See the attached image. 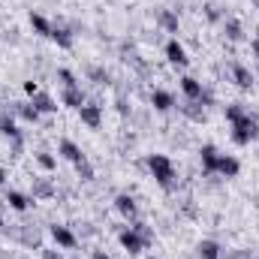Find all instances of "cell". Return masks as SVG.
Here are the masks:
<instances>
[{
	"instance_id": "52a82bcc",
	"label": "cell",
	"mask_w": 259,
	"mask_h": 259,
	"mask_svg": "<svg viewBox=\"0 0 259 259\" xmlns=\"http://www.w3.org/2000/svg\"><path fill=\"white\" fill-rule=\"evenodd\" d=\"M60 154H63L66 160H72V163H81V160H84V154L78 151V145H72L69 139H63V142H60Z\"/></svg>"
},
{
	"instance_id": "4fadbf2b",
	"label": "cell",
	"mask_w": 259,
	"mask_h": 259,
	"mask_svg": "<svg viewBox=\"0 0 259 259\" xmlns=\"http://www.w3.org/2000/svg\"><path fill=\"white\" fill-rule=\"evenodd\" d=\"M33 106H36V112H39V115H42V112H54V109H57V106H54V100H51V97H45V94H36V97H33Z\"/></svg>"
},
{
	"instance_id": "d590c367",
	"label": "cell",
	"mask_w": 259,
	"mask_h": 259,
	"mask_svg": "<svg viewBox=\"0 0 259 259\" xmlns=\"http://www.w3.org/2000/svg\"><path fill=\"white\" fill-rule=\"evenodd\" d=\"M253 3H256V9H259V0H253Z\"/></svg>"
},
{
	"instance_id": "1f68e13d",
	"label": "cell",
	"mask_w": 259,
	"mask_h": 259,
	"mask_svg": "<svg viewBox=\"0 0 259 259\" xmlns=\"http://www.w3.org/2000/svg\"><path fill=\"white\" fill-rule=\"evenodd\" d=\"M42 259H63V256H60V253H54V250H45V253H42Z\"/></svg>"
},
{
	"instance_id": "4dcf8cb0",
	"label": "cell",
	"mask_w": 259,
	"mask_h": 259,
	"mask_svg": "<svg viewBox=\"0 0 259 259\" xmlns=\"http://www.w3.org/2000/svg\"><path fill=\"white\" fill-rule=\"evenodd\" d=\"M91 75H94L97 81H106V72H103V69H91Z\"/></svg>"
},
{
	"instance_id": "d6986e66",
	"label": "cell",
	"mask_w": 259,
	"mask_h": 259,
	"mask_svg": "<svg viewBox=\"0 0 259 259\" xmlns=\"http://www.w3.org/2000/svg\"><path fill=\"white\" fill-rule=\"evenodd\" d=\"M30 24H33V30H39V33H45V36H51V24L42 18V15H30Z\"/></svg>"
},
{
	"instance_id": "ba28073f",
	"label": "cell",
	"mask_w": 259,
	"mask_h": 259,
	"mask_svg": "<svg viewBox=\"0 0 259 259\" xmlns=\"http://www.w3.org/2000/svg\"><path fill=\"white\" fill-rule=\"evenodd\" d=\"M78 112H81V121L88 127H100V106H81Z\"/></svg>"
},
{
	"instance_id": "8992f818",
	"label": "cell",
	"mask_w": 259,
	"mask_h": 259,
	"mask_svg": "<svg viewBox=\"0 0 259 259\" xmlns=\"http://www.w3.org/2000/svg\"><path fill=\"white\" fill-rule=\"evenodd\" d=\"M232 75H235V84H238V88H250V84H253V72H250L247 66H241V63L232 66Z\"/></svg>"
},
{
	"instance_id": "74e56055",
	"label": "cell",
	"mask_w": 259,
	"mask_h": 259,
	"mask_svg": "<svg viewBox=\"0 0 259 259\" xmlns=\"http://www.w3.org/2000/svg\"><path fill=\"white\" fill-rule=\"evenodd\" d=\"M151 259H154V256H151Z\"/></svg>"
},
{
	"instance_id": "44dd1931",
	"label": "cell",
	"mask_w": 259,
	"mask_h": 259,
	"mask_svg": "<svg viewBox=\"0 0 259 259\" xmlns=\"http://www.w3.org/2000/svg\"><path fill=\"white\" fill-rule=\"evenodd\" d=\"M0 133H3V136H9V139H18V130H15V124H12L9 118H3V121H0Z\"/></svg>"
},
{
	"instance_id": "83f0119b",
	"label": "cell",
	"mask_w": 259,
	"mask_h": 259,
	"mask_svg": "<svg viewBox=\"0 0 259 259\" xmlns=\"http://www.w3.org/2000/svg\"><path fill=\"white\" fill-rule=\"evenodd\" d=\"M133 232H139V238H142V241H151V229H148L145 223H136V226H133Z\"/></svg>"
},
{
	"instance_id": "3957f363",
	"label": "cell",
	"mask_w": 259,
	"mask_h": 259,
	"mask_svg": "<svg viewBox=\"0 0 259 259\" xmlns=\"http://www.w3.org/2000/svg\"><path fill=\"white\" fill-rule=\"evenodd\" d=\"M121 244H124V247H127L130 253H139L145 241L139 238V232H133V229H124V232H121Z\"/></svg>"
},
{
	"instance_id": "4316f807",
	"label": "cell",
	"mask_w": 259,
	"mask_h": 259,
	"mask_svg": "<svg viewBox=\"0 0 259 259\" xmlns=\"http://www.w3.org/2000/svg\"><path fill=\"white\" fill-rule=\"evenodd\" d=\"M33 193H36V196H51V187H48L45 181H36V184H33Z\"/></svg>"
},
{
	"instance_id": "f1b7e54d",
	"label": "cell",
	"mask_w": 259,
	"mask_h": 259,
	"mask_svg": "<svg viewBox=\"0 0 259 259\" xmlns=\"http://www.w3.org/2000/svg\"><path fill=\"white\" fill-rule=\"evenodd\" d=\"M36 160H39V166H42V169H54V157H48V154H39Z\"/></svg>"
},
{
	"instance_id": "7c38bea8",
	"label": "cell",
	"mask_w": 259,
	"mask_h": 259,
	"mask_svg": "<svg viewBox=\"0 0 259 259\" xmlns=\"http://www.w3.org/2000/svg\"><path fill=\"white\" fill-rule=\"evenodd\" d=\"M202 166H205V172H217V151L211 145L202 148Z\"/></svg>"
},
{
	"instance_id": "7a4b0ae2",
	"label": "cell",
	"mask_w": 259,
	"mask_h": 259,
	"mask_svg": "<svg viewBox=\"0 0 259 259\" xmlns=\"http://www.w3.org/2000/svg\"><path fill=\"white\" fill-rule=\"evenodd\" d=\"M256 133H259V124L250 115H244V118H238V121L232 124V139H235L238 145H247L250 139H256Z\"/></svg>"
},
{
	"instance_id": "e0dca14e",
	"label": "cell",
	"mask_w": 259,
	"mask_h": 259,
	"mask_svg": "<svg viewBox=\"0 0 259 259\" xmlns=\"http://www.w3.org/2000/svg\"><path fill=\"white\" fill-rule=\"evenodd\" d=\"M51 39H54L60 48H69V45H72V39H69V33H66L63 27H51Z\"/></svg>"
},
{
	"instance_id": "e575fe53",
	"label": "cell",
	"mask_w": 259,
	"mask_h": 259,
	"mask_svg": "<svg viewBox=\"0 0 259 259\" xmlns=\"http://www.w3.org/2000/svg\"><path fill=\"white\" fill-rule=\"evenodd\" d=\"M253 51H256V54H259V39H256V42H253Z\"/></svg>"
},
{
	"instance_id": "9c48e42d",
	"label": "cell",
	"mask_w": 259,
	"mask_h": 259,
	"mask_svg": "<svg viewBox=\"0 0 259 259\" xmlns=\"http://www.w3.org/2000/svg\"><path fill=\"white\" fill-rule=\"evenodd\" d=\"M217 172L220 175H238V160L235 157H217Z\"/></svg>"
},
{
	"instance_id": "8d00e7d4",
	"label": "cell",
	"mask_w": 259,
	"mask_h": 259,
	"mask_svg": "<svg viewBox=\"0 0 259 259\" xmlns=\"http://www.w3.org/2000/svg\"><path fill=\"white\" fill-rule=\"evenodd\" d=\"M0 229H3V220H0Z\"/></svg>"
},
{
	"instance_id": "d4e9b609",
	"label": "cell",
	"mask_w": 259,
	"mask_h": 259,
	"mask_svg": "<svg viewBox=\"0 0 259 259\" xmlns=\"http://www.w3.org/2000/svg\"><path fill=\"white\" fill-rule=\"evenodd\" d=\"M75 169H78V175H81L84 181H91V178H94V169H91L84 160H81V163H75Z\"/></svg>"
},
{
	"instance_id": "2e32d148",
	"label": "cell",
	"mask_w": 259,
	"mask_h": 259,
	"mask_svg": "<svg viewBox=\"0 0 259 259\" xmlns=\"http://www.w3.org/2000/svg\"><path fill=\"white\" fill-rule=\"evenodd\" d=\"M199 256L202 259H220V247L214 241H202L199 244Z\"/></svg>"
},
{
	"instance_id": "6da1fadb",
	"label": "cell",
	"mask_w": 259,
	"mask_h": 259,
	"mask_svg": "<svg viewBox=\"0 0 259 259\" xmlns=\"http://www.w3.org/2000/svg\"><path fill=\"white\" fill-rule=\"evenodd\" d=\"M148 166H151L154 178H157L163 187H172V184H175V169H172V160H169V157L151 154V157H148Z\"/></svg>"
},
{
	"instance_id": "836d02e7",
	"label": "cell",
	"mask_w": 259,
	"mask_h": 259,
	"mask_svg": "<svg viewBox=\"0 0 259 259\" xmlns=\"http://www.w3.org/2000/svg\"><path fill=\"white\" fill-rule=\"evenodd\" d=\"M3 181H6V172H3V169H0V184H3Z\"/></svg>"
},
{
	"instance_id": "cb8c5ba5",
	"label": "cell",
	"mask_w": 259,
	"mask_h": 259,
	"mask_svg": "<svg viewBox=\"0 0 259 259\" xmlns=\"http://www.w3.org/2000/svg\"><path fill=\"white\" fill-rule=\"evenodd\" d=\"M226 118L235 124L238 118H244V109H241V106H229V109H226Z\"/></svg>"
},
{
	"instance_id": "7402d4cb",
	"label": "cell",
	"mask_w": 259,
	"mask_h": 259,
	"mask_svg": "<svg viewBox=\"0 0 259 259\" xmlns=\"http://www.w3.org/2000/svg\"><path fill=\"white\" fill-rule=\"evenodd\" d=\"M160 21H163V27H166V30H178V18H175L172 12H163V15H160Z\"/></svg>"
},
{
	"instance_id": "f546056e",
	"label": "cell",
	"mask_w": 259,
	"mask_h": 259,
	"mask_svg": "<svg viewBox=\"0 0 259 259\" xmlns=\"http://www.w3.org/2000/svg\"><path fill=\"white\" fill-rule=\"evenodd\" d=\"M24 91H27L30 97H36V94H39V88H36V81H24Z\"/></svg>"
},
{
	"instance_id": "8fae6325",
	"label": "cell",
	"mask_w": 259,
	"mask_h": 259,
	"mask_svg": "<svg viewBox=\"0 0 259 259\" xmlns=\"http://www.w3.org/2000/svg\"><path fill=\"white\" fill-rule=\"evenodd\" d=\"M63 103L72 106V109H81V106H84V97H81L78 88H66V91H63Z\"/></svg>"
},
{
	"instance_id": "5bb4252c",
	"label": "cell",
	"mask_w": 259,
	"mask_h": 259,
	"mask_svg": "<svg viewBox=\"0 0 259 259\" xmlns=\"http://www.w3.org/2000/svg\"><path fill=\"white\" fill-rule=\"evenodd\" d=\"M6 202H9V208H15V211H24L27 205H30V199H24L21 193H15V190H9L6 193Z\"/></svg>"
},
{
	"instance_id": "9a60e30c",
	"label": "cell",
	"mask_w": 259,
	"mask_h": 259,
	"mask_svg": "<svg viewBox=\"0 0 259 259\" xmlns=\"http://www.w3.org/2000/svg\"><path fill=\"white\" fill-rule=\"evenodd\" d=\"M118 211H121L124 217H136V202L124 193V196H118Z\"/></svg>"
},
{
	"instance_id": "ffe728a7",
	"label": "cell",
	"mask_w": 259,
	"mask_h": 259,
	"mask_svg": "<svg viewBox=\"0 0 259 259\" xmlns=\"http://www.w3.org/2000/svg\"><path fill=\"white\" fill-rule=\"evenodd\" d=\"M18 112H21V118H24V121H33V124L39 121V112H36V106H33V103H30V106H21Z\"/></svg>"
},
{
	"instance_id": "d6a6232c",
	"label": "cell",
	"mask_w": 259,
	"mask_h": 259,
	"mask_svg": "<svg viewBox=\"0 0 259 259\" xmlns=\"http://www.w3.org/2000/svg\"><path fill=\"white\" fill-rule=\"evenodd\" d=\"M94 259H109V253H103V250H97V253H94Z\"/></svg>"
},
{
	"instance_id": "30bf717a",
	"label": "cell",
	"mask_w": 259,
	"mask_h": 259,
	"mask_svg": "<svg viewBox=\"0 0 259 259\" xmlns=\"http://www.w3.org/2000/svg\"><path fill=\"white\" fill-rule=\"evenodd\" d=\"M181 88H184V94L190 100H202V84L196 78H181Z\"/></svg>"
},
{
	"instance_id": "ac0fdd59",
	"label": "cell",
	"mask_w": 259,
	"mask_h": 259,
	"mask_svg": "<svg viewBox=\"0 0 259 259\" xmlns=\"http://www.w3.org/2000/svg\"><path fill=\"white\" fill-rule=\"evenodd\" d=\"M154 106H157L160 112H166V109H172V97H169L166 91H154Z\"/></svg>"
},
{
	"instance_id": "484cf974",
	"label": "cell",
	"mask_w": 259,
	"mask_h": 259,
	"mask_svg": "<svg viewBox=\"0 0 259 259\" xmlns=\"http://www.w3.org/2000/svg\"><path fill=\"white\" fill-rule=\"evenodd\" d=\"M57 75H60V81H63V84H66V88H75V75H72V72H69V69H60V72H57Z\"/></svg>"
},
{
	"instance_id": "277c9868",
	"label": "cell",
	"mask_w": 259,
	"mask_h": 259,
	"mask_svg": "<svg viewBox=\"0 0 259 259\" xmlns=\"http://www.w3.org/2000/svg\"><path fill=\"white\" fill-rule=\"evenodd\" d=\"M51 235L60 247H75V235L66 229V226H51Z\"/></svg>"
},
{
	"instance_id": "603a6c76",
	"label": "cell",
	"mask_w": 259,
	"mask_h": 259,
	"mask_svg": "<svg viewBox=\"0 0 259 259\" xmlns=\"http://www.w3.org/2000/svg\"><path fill=\"white\" fill-rule=\"evenodd\" d=\"M226 36L229 39H241V24L238 21H226Z\"/></svg>"
},
{
	"instance_id": "5b68a950",
	"label": "cell",
	"mask_w": 259,
	"mask_h": 259,
	"mask_svg": "<svg viewBox=\"0 0 259 259\" xmlns=\"http://www.w3.org/2000/svg\"><path fill=\"white\" fill-rule=\"evenodd\" d=\"M166 54H169V60H172V63H178V66H187V54H184V48H181L175 39L166 45Z\"/></svg>"
}]
</instances>
